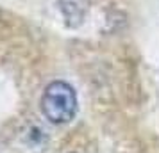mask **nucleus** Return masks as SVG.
I'll return each instance as SVG.
<instances>
[{"mask_svg":"<svg viewBox=\"0 0 159 153\" xmlns=\"http://www.w3.org/2000/svg\"><path fill=\"white\" fill-rule=\"evenodd\" d=\"M41 112L52 123H68L77 114V95L70 84L56 80L48 84L41 96Z\"/></svg>","mask_w":159,"mask_h":153,"instance_id":"nucleus-1","label":"nucleus"}]
</instances>
